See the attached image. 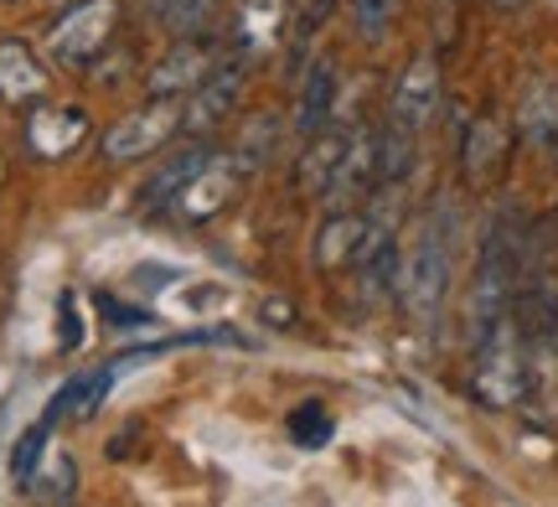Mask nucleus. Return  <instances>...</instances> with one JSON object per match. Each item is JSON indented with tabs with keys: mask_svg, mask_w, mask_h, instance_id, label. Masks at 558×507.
Listing matches in <instances>:
<instances>
[{
	"mask_svg": "<svg viewBox=\"0 0 558 507\" xmlns=\"http://www.w3.org/2000/svg\"><path fill=\"white\" fill-rule=\"evenodd\" d=\"M439 99H445V83H439V62L424 52L399 73L393 83V99H388V124H399L409 135L429 130L439 114Z\"/></svg>",
	"mask_w": 558,
	"mask_h": 507,
	"instance_id": "5",
	"label": "nucleus"
},
{
	"mask_svg": "<svg viewBox=\"0 0 558 507\" xmlns=\"http://www.w3.org/2000/svg\"><path fill=\"white\" fill-rule=\"evenodd\" d=\"M414 141L418 135H409V130H399V124H383V135H378V186L409 182V171H414Z\"/></svg>",
	"mask_w": 558,
	"mask_h": 507,
	"instance_id": "20",
	"label": "nucleus"
},
{
	"mask_svg": "<svg viewBox=\"0 0 558 507\" xmlns=\"http://www.w3.org/2000/svg\"><path fill=\"white\" fill-rule=\"evenodd\" d=\"M52 425H58V420H52V414H41L37 425L16 440V450H11V482H16V487H26V482L37 476L41 456H47V435H52Z\"/></svg>",
	"mask_w": 558,
	"mask_h": 507,
	"instance_id": "22",
	"label": "nucleus"
},
{
	"mask_svg": "<svg viewBox=\"0 0 558 507\" xmlns=\"http://www.w3.org/2000/svg\"><path fill=\"white\" fill-rule=\"evenodd\" d=\"M186 124V109L177 99H150L130 109L120 124L104 130V156L109 161H140V156H156L160 145H171Z\"/></svg>",
	"mask_w": 558,
	"mask_h": 507,
	"instance_id": "4",
	"label": "nucleus"
},
{
	"mask_svg": "<svg viewBox=\"0 0 558 507\" xmlns=\"http://www.w3.org/2000/svg\"><path fill=\"white\" fill-rule=\"evenodd\" d=\"M362 233H367V213H357V207H337L316 233V264L320 269H347V264L357 259Z\"/></svg>",
	"mask_w": 558,
	"mask_h": 507,
	"instance_id": "15",
	"label": "nucleus"
},
{
	"mask_svg": "<svg viewBox=\"0 0 558 507\" xmlns=\"http://www.w3.org/2000/svg\"><path fill=\"white\" fill-rule=\"evenodd\" d=\"M114 26H120V0H78V5H68L58 21H52V32H47V52L58 68H94L99 52L114 41Z\"/></svg>",
	"mask_w": 558,
	"mask_h": 507,
	"instance_id": "3",
	"label": "nucleus"
},
{
	"mask_svg": "<svg viewBox=\"0 0 558 507\" xmlns=\"http://www.w3.org/2000/svg\"><path fill=\"white\" fill-rule=\"evenodd\" d=\"M104 316L114 331H145V326H156L150 311H135V305H120V301H104Z\"/></svg>",
	"mask_w": 558,
	"mask_h": 507,
	"instance_id": "27",
	"label": "nucleus"
},
{
	"mask_svg": "<svg viewBox=\"0 0 558 507\" xmlns=\"http://www.w3.org/2000/svg\"><path fill=\"white\" fill-rule=\"evenodd\" d=\"M21 492H32V497H41V503H68L73 492H78V467L68 461V456H52V471H41L26 482Z\"/></svg>",
	"mask_w": 558,
	"mask_h": 507,
	"instance_id": "23",
	"label": "nucleus"
},
{
	"mask_svg": "<svg viewBox=\"0 0 558 507\" xmlns=\"http://www.w3.org/2000/svg\"><path fill=\"white\" fill-rule=\"evenodd\" d=\"M88 130H94V120H88L83 104H41L26 120V150L41 161H62L88 141Z\"/></svg>",
	"mask_w": 558,
	"mask_h": 507,
	"instance_id": "7",
	"label": "nucleus"
},
{
	"mask_svg": "<svg viewBox=\"0 0 558 507\" xmlns=\"http://www.w3.org/2000/svg\"><path fill=\"white\" fill-rule=\"evenodd\" d=\"M331 435H337V420L326 414L320 399H305L300 409H290V440H295L300 450H320Z\"/></svg>",
	"mask_w": 558,
	"mask_h": 507,
	"instance_id": "21",
	"label": "nucleus"
},
{
	"mask_svg": "<svg viewBox=\"0 0 558 507\" xmlns=\"http://www.w3.org/2000/svg\"><path fill=\"white\" fill-rule=\"evenodd\" d=\"M486 5H492V11H501V16H518V11H527L533 0H486Z\"/></svg>",
	"mask_w": 558,
	"mask_h": 507,
	"instance_id": "28",
	"label": "nucleus"
},
{
	"mask_svg": "<svg viewBox=\"0 0 558 507\" xmlns=\"http://www.w3.org/2000/svg\"><path fill=\"white\" fill-rule=\"evenodd\" d=\"M352 16H357V32L367 41L388 37V26L399 16V0H352Z\"/></svg>",
	"mask_w": 558,
	"mask_h": 507,
	"instance_id": "25",
	"label": "nucleus"
},
{
	"mask_svg": "<svg viewBox=\"0 0 558 507\" xmlns=\"http://www.w3.org/2000/svg\"><path fill=\"white\" fill-rule=\"evenodd\" d=\"M269 156H279V114H259V120L248 124V135L239 141V166L243 171L264 166Z\"/></svg>",
	"mask_w": 558,
	"mask_h": 507,
	"instance_id": "24",
	"label": "nucleus"
},
{
	"mask_svg": "<svg viewBox=\"0 0 558 507\" xmlns=\"http://www.w3.org/2000/svg\"><path fill=\"white\" fill-rule=\"evenodd\" d=\"M501 166H507V124L497 114H481L465 124V141H460V177L465 186L486 192L501 177Z\"/></svg>",
	"mask_w": 558,
	"mask_h": 507,
	"instance_id": "10",
	"label": "nucleus"
},
{
	"mask_svg": "<svg viewBox=\"0 0 558 507\" xmlns=\"http://www.w3.org/2000/svg\"><path fill=\"white\" fill-rule=\"evenodd\" d=\"M213 68H218V58H213L207 41L202 37H177V47L145 73V88H150V99H181V94H192Z\"/></svg>",
	"mask_w": 558,
	"mask_h": 507,
	"instance_id": "9",
	"label": "nucleus"
},
{
	"mask_svg": "<svg viewBox=\"0 0 558 507\" xmlns=\"http://www.w3.org/2000/svg\"><path fill=\"white\" fill-rule=\"evenodd\" d=\"M378 186V135H367V130H352V141H347V156H341L337 177L326 186V197L320 203L331 207H357L367 192Z\"/></svg>",
	"mask_w": 558,
	"mask_h": 507,
	"instance_id": "11",
	"label": "nucleus"
},
{
	"mask_svg": "<svg viewBox=\"0 0 558 507\" xmlns=\"http://www.w3.org/2000/svg\"><path fill=\"white\" fill-rule=\"evenodd\" d=\"M145 11L171 32V37H202L213 16H218V0H145Z\"/></svg>",
	"mask_w": 558,
	"mask_h": 507,
	"instance_id": "18",
	"label": "nucleus"
},
{
	"mask_svg": "<svg viewBox=\"0 0 558 507\" xmlns=\"http://www.w3.org/2000/svg\"><path fill=\"white\" fill-rule=\"evenodd\" d=\"M337 58H316L311 68H305V79H300V104H295V135L300 141H311V135H320L326 124H331V114H337Z\"/></svg>",
	"mask_w": 558,
	"mask_h": 507,
	"instance_id": "12",
	"label": "nucleus"
},
{
	"mask_svg": "<svg viewBox=\"0 0 558 507\" xmlns=\"http://www.w3.org/2000/svg\"><path fill=\"white\" fill-rule=\"evenodd\" d=\"M243 62H218L207 79L192 88V104H186V124L181 130H192V135H213L222 120H233L239 114V99H243Z\"/></svg>",
	"mask_w": 558,
	"mask_h": 507,
	"instance_id": "8",
	"label": "nucleus"
},
{
	"mask_svg": "<svg viewBox=\"0 0 558 507\" xmlns=\"http://www.w3.org/2000/svg\"><path fill=\"white\" fill-rule=\"evenodd\" d=\"M450 275H456V264H450V213L435 207L424 224H418L414 244L403 254L399 264V301L409 305V316L418 326H435L439 311H445V295H450Z\"/></svg>",
	"mask_w": 558,
	"mask_h": 507,
	"instance_id": "1",
	"label": "nucleus"
},
{
	"mask_svg": "<svg viewBox=\"0 0 558 507\" xmlns=\"http://www.w3.org/2000/svg\"><path fill=\"white\" fill-rule=\"evenodd\" d=\"M284 26H290V0H243L239 5V41L248 58L279 47Z\"/></svg>",
	"mask_w": 558,
	"mask_h": 507,
	"instance_id": "16",
	"label": "nucleus"
},
{
	"mask_svg": "<svg viewBox=\"0 0 558 507\" xmlns=\"http://www.w3.org/2000/svg\"><path fill=\"white\" fill-rule=\"evenodd\" d=\"M47 94V68L21 37L0 41V99L5 104H37Z\"/></svg>",
	"mask_w": 558,
	"mask_h": 507,
	"instance_id": "13",
	"label": "nucleus"
},
{
	"mask_svg": "<svg viewBox=\"0 0 558 507\" xmlns=\"http://www.w3.org/2000/svg\"><path fill=\"white\" fill-rule=\"evenodd\" d=\"M471 399L481 409H518L527 399V358H522V331L507 316L476 342L471 363Z\"/></svg>",
	"mask_w": 558,
	"mask_h": 507,
	"instance_id": "2",
	"label": "nucleus"
},
{
	"mask_svg": "<svg viewBox=\"0 0 558 507\" xmlns=\"http://www.w3.org/2000/svg\"><path fill=\"white\" fill-rule=\"evenodd\" d=\"M58 347L62 352H78L83 347V311H78V295H73V290H68V295H62L58 301Z\"/></svg>",
	"mask_w": 558,
	"mask_h": 507,
	"instance_id": "26",
	"label": "nucleus"
},
{
	"mask_svg": "<svg viewBox=\"0 0 558 507\" xmlns=\"http://www.w3.org/2000/svg\"><path fill=\"white\" fill-rule=\"evenodd\" d=\"M239 186H243V166H239V156H207L202 161V171L197 177H186V186L177 192V213L186 218V224H207V218H218L222 207L239 197Z\"/></svg>",
	"mask_w": 558,
	"mask_h": 507,
	"instance_id": "6",
	"label": "nucleus"
},
{
	"mask_svg": "<svg viewBox=\"0 0 558 507\" xmlns=\"http://www.w3.org/2000/svg\"><path fill=\"white\" fill-rule=\"evenodd\" d=\"M518 130L527 145H554L558 141V83H548V79L527 83L522 109H518Z\"/></svg>",
	"mask_w": 558,
	"mask_h": 507,
	"instance_id": "17",
	"label": "nucleus"
},
{
	"mask_svg": "<svg viewBox=\"0 0 558 507\" xmlns=\"http://www.w3.org/2000/svg\"><path fill=\"white\" fill-rule=\"evenodd\" d=\"M207 156H213L207 145H197V150H181V156H166V166H160L156 177H150V186H145V207H171V203H177V192L186 186V177H197Z\"/></svg>",
	"mask_w": 558,
	"mask_h": 507,
	"instance_id": "19",
	"label": "nucleus"
},
{
	"mask_svg": "<svg viewBox=\"0 0 558 507\" xmlns=\"http://www.w3.org/2000/svg\"><path fill=\"white\" fill-rule=\"evenodd\" d=\"M347 141H352V135H337L331 124L305 141V156H300V166H295V186L305 197H326V186H331L341 156H347Z\"/></svg>",
	"mask_w": 558,
	"mask_h": 507,
	"instance_id": "14",
	"label": "nucleus"
}]
</instances>
